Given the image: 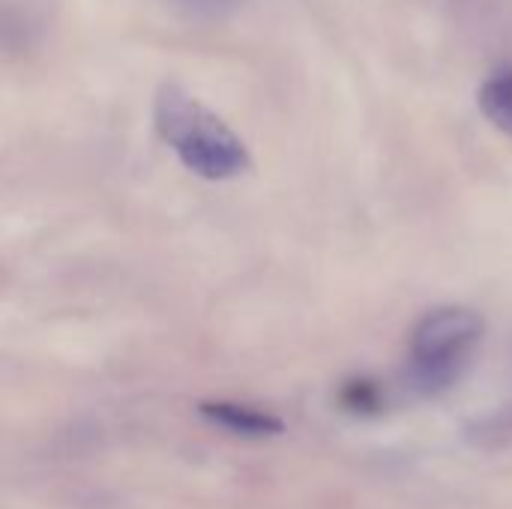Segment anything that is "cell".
Listing matches in <instances>:
<instances>
[{
    "mask_svg": "<svg viewBox=\"0 0 512 509\" xmlns=\"http://www.w3.org/2000/svg\"><path fill=\"white\" fill-rule=\"evenodd\" d=\"M339 402H342L345 411H351L357 417H369V414H378L381 411V390L369 378H354V381H348L342 387Z\"/></svg>",
    "mask_w": 512,
    "mask_h": 509,
    "instance_id": "5",
    "label": "cell"
},
{
    "mask_svg": "<svg viewBox=\"0 0 512 509\" xmlns=\"http://www.w3.org/2000/svg\"><path fill=\"white\" fill-rule=\"evenodd\" d=\"M486 324L474 309L441 306L426 312L408 342V369L405 378L420 396H441L462 381L468 372Z\"/></svg>",
    "mask_w": 512,
    "mask_h": 509,
    "instance_id": "2",
    "label": "cell"
},
{
    "mask_svg": "<svg viewBox=\"0 0 512 509\" xmlns=\"http://www.w3.org/2000/svg\"><path fill=\"white\" fill-rule=\"evenodd\" d=\"M477 105L498 132L512 138V63H501L483 78L477 90Z\"/></svg>",
    "mask_w": 512,
    "mask_h": 509,
    "instance_id": "4",
    "label": "cell"
},
{
    "mask_svg": "<svg viewBox=\"0 0 512 509\" xmlns=\"http://www.w3.org/2000/svg\"><path fill=\"white\" fill-rule=\"evenodd\" d=\"M198 414L207 423H213L231 435H240V438H276L285 432L282 417L261 411V408H252V405H240V402L210 399V402L198 405Z\"/></svg>",
    "mask_w": 512,
    "mask_h": 509,
    "instance_id": "3",
    "label": "cell"
},
{
    "mask_svg": "<svg viewBox=\"0 0 512 509\" xmlns=\"http://www.w3.org/2000/svg\"><path fill=\"white\" fill-rule=\"evenodd\" d=\"M249 0H171V6H177L183 15L198 18V21H219L234 15L237 9H243Z\"/></svg>",
    "mask_w": 512,
    "mask_h": 509,
    "instance_id": "6",
    "label": "cell"
},
{
    "mask_svg": "<svg viewBox=\"0 0 512 509\" xmlns=\"http://www.w3.org/2000/svg\"><path fill=\"white\" fill-rule=\"evenodd\" d=\"M153 126L180 165L201 180L228 183L252 168L246 141L174 81L159 84L153 96Z\"/></svg>",
    "mask_w": 512,
    "mask_h": 509,
    "instance_id": "1",
    "label": "cell"
}]
</instances>
